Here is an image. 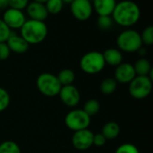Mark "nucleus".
<instances>
[{
    "label": "nucleus",
    "mask_w": 153,
    "mask_h": 153,
    "mask_svg": "<svg viewBox=\"0 0 153 153\" xmlns=\"http://www.w3.org/2000/svg\"><path fill=\"white\" fill-rule=\"evenodd\" d=\"M10 105V95L8 92L0 87V113L4 111Z\"/></svg>",
    "instance_id": "obj_26"
},
{
    "label": "nucleus",
    "mask_w": 153,
    "mask_h": 153,
    "mask_svg": "<svg viewBox=\"0 0 153 153\" xmlns=\"http://www.w3.org/2000/svg\"><path fill=\"white\" fill-rule=\"evenodd\" d=\"M56 78H57L59 83L61 84V86L64 87V86L73 85V82L74 81V78H75V75L72 69H62L57 74Z\"/></svg>",
    "instance_id": "obj_19"
},
{
    "label": "nucleus",
    "mask_w": 153,
    "mask_h": 153,
    "mask_svg": "<svg viewBox=\"0 0 153 153\" xmlns=\"http://www.w3.org/2000/svg\"><path fill=\"white\" fill-rule=\"evenodd\" d=\"M90 1H91V0H90Z\"/></svg>",
    "instance_id": "obj_35"
},
{
    "label": "nucleus",
    "mask_w": 153,
    "mask_h": 153,
    "mask_svg": "<svg viewBox=\"0 0 153 153\" xmlns=\"http://www.w3.org/2000/svg\"><path fill=\"white\" fill-rule=\"evenodd\" d=\"M117 44L119 50L128 53L138 51L143 46L140 33L132 29H127L121 32L117 36Z\"/></svg>",
    "instance_id": "obj_3"
},
{
    "label": "nucleus",
    "mask_w": 153,
    "mask_h": 153,
    "mask_svg": "<svg viewBox=\"0 0 153 153\" xmlns=\"http://www.w3.org/2000/svg\"><path fill=\"white\" fill-rule=\"evenodd\" d=\"M5 42L8 48L10 49V51L18 54L25 53L29 50V46H30V44L21 35H17L14 32H11L9 38Z\"/></svg>",
    "instance_id": "obj_13"
},
{
    "label": "nucleus",
    "mask_w": 153,
    "mask_h": 153,
    "mask_svg": "<svg viewBox=\"0 0 153 153\" xmlns=\"http://www.w3.org/2000/svg\"><path fill=\"white\" fill-rule=\"evenodd\" d=\"M65 124L70 130L74 132L88 129L91 124V116L82 109H74L65 115Z\"/></svg>",
    "instance_id": "obj_7"
},
{
    "label": "nucleus",
    "mask_w": 153,
    "mask_h": 153,
    "mask_svg": "<svg viewBox=\"0 0 153 153\" xmlns=\"http://www.w3.org/2000/svg\"><path fill=\"white\" fill-rule=\"evenodd\" d=\"M120 133V127L116 122L107 123L101 130V134L106 138V140H114Z\"/></svg>",
    "instance_id": "obj_18"
},
{
    "label": "nucleus",
    "mask_w": 153,
    "mask_h": 153,
    "mask_svg": "<svg viewBox=\"0 0 153 153\" xmlns=\"http://www.w3.org/2000/svg\"><path fill=\"white\" fill-rule=\"evenodd\" d=\"M2 20L10 29H21L26 21V17L22 11L9 7L4 13Z\"/></svg>",
    "instance_id": "obj_10"
},
{
    "label": "nucleus",
    "mask_w": 153,
    "mask_h": 153,
    "mask_svg": "<svg viewBox=\"0 0 153 153\" xmlns=\"http://www.w3.org/2000/svg\"><path fill=\"white\" fill-rule=\"evenodd\" d=\"M20 32V35L29 44H39L47 38L48 26L44 22L30 19L25 21Z\"/></svg>",
    "instance_id": "obj_2"
},
{
    "label": "nucleus",
    "mask_w": 153,
    "mask_h": 153,
    "mask_svg": "<svg viewBox=\"0 0 153 153\" xmlns=\"http://www.w3.org/2000/svg\"><path fill=\"white\" fill-rule=\"evenodd\" d=\"M26 11L30 18L35 21L44 22L48 18V13L46 9L45 5L35 2V1H32L28 4L26 7Z\"/></svg>",
    "instance_id": "obj_14"
},
{
    "label": "nucleus",
    "mask_w": 153,
    "mask_h": 153,
    "mask_svg": "<svg viewBox=\"0 0 153 153\" xmlns=\"http://www.w3.org/2000/svg\"><path fill=\"white\" fill-rule=\"evenodd\" d=\"M36 85L39 91L48 97L57 96L62 87L56 76L48 72L42 73L38 77Z\"/></svg>",
    "instance_id": "obj_4"
},
{
    "label": "nucleus",
    "mask_w": 153,
    "mask_h": 153,
    "mask_svg": "<svg viewBox=\"0 0 153 153\" xmlns=\"http://www.w3.org/2000/svg\"><path fill=\"white\" fill-rule=\"evenodd\" d=\"M58 95L62 102L65 106H70V107L76 106L79 104L80 99H81L79 90L77 89V87H75L73 85L62 87Z\"/></svg>",
    "instance_id": "obj_11"
},
{
    "label": "nucleus",
    "mask_w": 153,
    "mask_h": 153,
    "mask_svg": "<svg viewBox=\"0 0 153 153\" xmlns=\"http://www.w3.org/2000/svg\"><path fill=\"white\" fill-rule=\"evenodd\" d=\"M140 35L143 44L144 43L146 45H152L153 43V27L152 25L147 26Z\"/></svg>",
    "instance_id": "obj_25"
},
{
    "label": "nucleus",
    "mask_w": 153,
    "mask_h": 153,
    "mask_svg": "<svg viewBox=\"0 0 153 153\" xmlns=\"http://www.w3.org/2000/svg\"><path fill=\"white\" fill-rule=\"evenodd\" d=\"M134 69L136 76H148L152 80L153 69H152L151 62L147 59H139L134 65Z\"/></svg>",
    "instance_id": "obj_17"
},
{
    "label": "nucleus",
    "mask_w": 153,
    "mask_h": 153,
    "mask_svg": "<svg viewBox=\"0 0 153 153\" xmlns=\"http://www.w3.org/2000/svg\"><path fill=\"white\" fill-rule=\"evenodd\" d=\"M10 49L6 42H0V60H5L10 56Z\"/></svg>",
    "instance_id": "obj_30"
},
{
    "label": "nucleus",
    "mask_w": 153,
    "mask_h": 153,
    "mask_svg": "<svg viewBox=\"0 0 153 153\" xmlns=\"http://www.w3.org/2000/svg\"><path fill=\"white\" fill-rule=\"evenodd\" d=\"M106 142H107V140L101 133L94 134V136H93V145H95L97 147H102V146H104L106 144Z\"/></svg>",
    "instance_id": "obj_31"
},
{
    "label": "nucleus",
    "mask_w": 153,
    "mask_h": 153,
    "mask_svg": "<svg viewBox=\"0 0 153 153\" xmlns=\"http://www.w3.org/2000/svg\"><path fill=\"white\" fill-rule=\"evenodd\" d=\"M152 90V80L148 76H136L129 83V93L136 99L149 96Z\"/></svg>",
    "instance_id": "obj_6"
},
{
    "label": "nucleus",
    "mask_w": 153,
    "mask_h": 153,
    "mask_svg": "<svg viewBox=\"0 0 153 153\" xmlns=\"http://www.w3.org/2000/svg\"><path fill=\"white\" fill-rule=\"evenodd\" d=\"M102 54H103V58H104L106 64H108V65L114 66V67H117L118 65H120L122 63L123 55H122L121 51L117 49H114V48L108 49Z\"/></svg>",
    "instance_id": "obj_16"
},
{
    "label": "nucleus",
    "mask_w": 153,
    "mask_h": 153,
    "mask_svg": "<svg viewBox=\"0 0 153 153\" xmlns=\"http://www.w3.org/2000/svg\"><path fill=\"white\" fill-rule=\"evenodd\" d=\"M0 153H21V149L16 142L5 141L0 144Z\"/></svg>",
    "instance_id": "obj_23"
},
{
    "label": "nucleus",
    "mask_w": 153,
    "mask_h": 153,
    "mask_svg": "<svg viewBox=\"0 0 153 153\" xmlns=\"http://www.w3.org/2000/svg\"><path fill=\"white\" fill-rule=\"evenodd\" d=\"M11 29L0 19V42H5L11 34Z\"/></svg>",
    "instance_id": "obj_27"
},
{
    "label": "nucleus",
    "mask_w": 153,
    "mask_h": 153,
    "mask_svg": "<svg viewBox=\"0 0 153 153\" xmlns=\"http://www.w3.org/2000/svg\"><path fill=\"white\" fill-rule=\"evenodd\" d=\"M29 0H8V6L22 11L27 7Z\"/></svg>",
    "instance_id": "obj_29"
},
{
    "label": "nucleus",
    "mask_w": 153,
    "mask_h": 153,
    "mask_svg": "<svg viewBox=\"0 0 153 153\" xmlns=\"http://www.w3.org/2000/svg\"><path fill=\"white\" fill-rule=\"evenodd\" d=\"M92 7L100 15H111L117 5V0H92Z\"/></svg>",
    "instance_id": "obj_15"
},
{
    "label": "nucleus",
    "mask_w": 153,
    "mask_h": 153,
    "mask_svg": "<svg viewBox=\"0 0 153 153\" xmlns=\"http://www.w3.org/2000/svg\"><path fill=\"white\" fill-rule=\"evenodd\" d=\"M94 133L89 129L74 132L72 137L73 146L79 151H86L93 145Z\"/></svg>",
    "instance_id": "obj_9"
},
{
    "label": "nucleus",
    "mask_w": 153,
    "mask_h": 153,
    "mask_svg": "<svg viewBox=\"0 0 153 153\" xmlns=\"http://www.w3.org/2000/svg\"><path fill=\"white\" fill-rule=\"evenodd\" d=\"M45 6L48 14H57L62 11L64 7V3L62 2V0H48L45 4Z\"/></svg>",
    "instance_id": "obj_22"
},
{
    "label": "nucleus",
    "mask_w": 153,
    "mask_h": 153,
    "mask_svg": "<svg viewBox=\"0 0 153 153\" xmlns=\"http://www.w3.org/2000/svg\"><path fill=\"white\" fill-rule=\"evenodd\" d=\"M33 1H35V2H38V3H41V4H46L48 0H33Z\"/></svg>",
    "instance_id": "obj_33"
},
{
    "label": "nucleus",
    "mask_w": 153,
    "mask_h": 153,
    "mask_svg": "<svg viewBox=\"0 0 153 153\" xmlns=\"http://www.w3.org/2000/svg\"><path fill=\"white\" fill-rule=\"evenodd\" d=\"M117 86V82L116 81L115 78H108L101 82L100 87L101 93H103L104 95H111L116 91Z\"/></svg>",
    "instance_id": "obj_20"
},
{
    "label": "nucleus",
    "mask_w": 153,
    "mask_h": 153,
    "mask_svg": "<svg viewBox=\"0 0 153 153\" xmlns=\"http://www.w3.org/2000/svg\"><path fill=\"white\" fill-rule=\"evenodd\" d=\"M100 109V105L99 101L96 99H90L84 104L82 110L89 116H92V115H95L96 114H98Z\"/></svg>",
    "instance_id": "obj_21"
},
{
    "label": "nucleus",
    "mask_w": 153,
    "mask_h": 153,
    "mask_svg": "<svg viewBox=\"0 0 153 153\" xmlns=\"http://www.w3.org/2000/svg\"><path fill=\"white\" fill-rule=\"evenodd\" d=\"M106 66L103 54L100 51H90L85 53L81 60L80 67L87 74L94 75L100 73Z\"/></svg>",
    "instance_id": "obj_5"
},
{
    "label": "nucleus",
    "mask_w": 153,
    "mask_h": 153,
    "mask_svg": "<svg viewBox=\"0 0 153 153\" xmlns=\"http://www.w3.org/2000/svg\"><path fill=\"white\" fill-rule=\"evenodd\" d=\"M74 0H62V2L64 4H71Z\"/></svg>",
    "instance_id": "obj_34"
},
{
    "label": "nucleus",
    "mask_w": 153,
    "mask_h": 153,
    "mask_svg": "<svg viewBox=\"0 0 153 153\" xmlns=\"http://www.w3.org/2000/svg\"><path fill=\"white\" fill-rule=\"evenodd\" d=\"M70 10L75 19L84 22L91 18L93 7L90 0H74L70 4Z\"/></svg>",
    "instance_id": "obj_8"
},
{
    "label": "nucleus",
    "mask_w": 153,
    "mask_h": 153,
    "mask_svg": "<svg viewBox=\"0 0 153 153\" xmlns=\"http://www.w3.org/2000/svg\"><path fill=\"white\" fill-rule=\"evenodd\" d=\"M8 6V0H0V9L6 8Z\"/></svg>",
    "instance_id": "obj_32"
},
{
    "label": "nucleus",
    "mask_w": 153,
    "mask_h": 153,
    "mask_svg": "<svg viewBox=\"0 0 153 153\" xmlns=\"http://www.w3.org/2000/svg\"><path fill=\"white\" fill-rule=\"evenodd\" d=\"M111 17L118 25L130 27L140 20L141 9L139 5L132 0H122L117 3Z\"/></svg>",
    "instance_id": "obj_1"
},
{
    "label": "nucleus",
    "mask_w": 153,
    "mask_h": 153,
    "mask_svg": "<svg viewBox=\"0 0 153 153\" xmlns=\"http://www.w3.org/2000/svg\"><path fill=\"white\" fill-rule=\"evenodd\" d=\"M97 23L101 30H108L113 26L114 21L111 15H100L98 17Z\"/></svg>",
    "instance_id": "obj_24"
},
{
    "label": "nucleus",
    "mask_w": 153,
    "mask_h": 153,
    "mask_svg": "<svg viewBox=\"0 0 153 153\" xmlns=\"http://www.w3.org/2000/svg\"><path fill=\"white\" fill-rule=\"evenodd\" d=\"M136 77L134 65L130 63H121L116 68L115 79L117 82L127 84Z\"/></svg>",
    "instance_id": "obj_12"
},
{
    "label": "nucleus",
    "mask_w": 153,
    "mask_h": 153,
    "mask_svg": "<svg viewBox=\"0 0 153 153\" xmlns=\"http://www.w3.org/2000/svg\"><path fill=\"white\" fill-rule=\"evenodd\" d=\"M115 153H140L136 146L132 143H124L120 145Z\"/></svg>",
    "instance_id": "obj_28"
}]
</instances>
